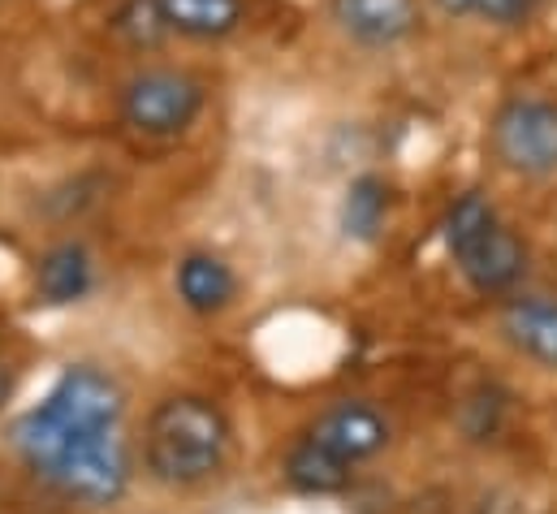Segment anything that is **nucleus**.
Segmentation results:
<instances>
[{"mask_svg":"<svg viewBox=\"0 0 557 514\" xmlns=\"http://www.w3.org/2000/svg\"><path fill=\"white\" fill-rule=\"evenodd\" d=\"M122 415H126V389L117 386V377L78 364L65 368L57 386L44 393V402L13 424V450L35 476H44L65 450L96 437H113Z\"/></svg>","mask_w":557,"mask_h":514,"instance_id":"obj_1","label":"nucleus"},{"mask_svg":"<svg viewBox=\"0 0 557 514\" xmlns=\"http://www.w3.org/2000/svg\"><path fill=\"white\" fill-rule=\"evenodd\" d=\"M230 454V419L212 397L173 393L143 424V467L164 489L208 485Z\"/></svg>","mask_w":557,"mask_h":514,"instance_id":"obj_2","label":"nucleus"},{"mask_svg":"<svg viewBox=\"0 0 557 514\" xmlns=\"http://www.w3.org/2000/svg\"><path fill=\"white\" fill-rule=\"evenodd\" d=\"M208 87L182 65H143L122 83V122L143 138H177L199 122Z\"/></svg>","mask_w":557,"mask_h":514,"instance_id":"obj_3","label":"nucleus"},{"mask_svg":"<svg viewBox=\"0 0 557 514\" xmlns=\"http://www.w3.org/2000/svg\"><path fill=\"white\" fill-rule=\"evenodd\" d=\"M488 147L497 164L519 178L557 173V100L510 96L488 122Z\"/></svg>","mask_w":557,"mask_h":514,"instance_id":"obj_4","label":"nucleus"},{"mask_svg":"<svg viewBox=\"0 0 557 514\" xmlns=\"http://www.w3.org/2000/svg\"><path fill=\"white\" fill-rule=\"evenodd\" d=\"M39 480H48L61 498L83 502V506H113L126 489H131V450L126 441L113 437H96L83 441L74 450H65Z\"/></svg>","mask_w":557,"mask_h":514,"instance_id":"obj_5","label":"nucleus"},{"mask_svg":"<svg viewBox=\"0 0 557 514\" xmlns=\"http://www.w3.org/2000/svg\"><path fill=\"white\" fill-rule=\"evenodd\" d=\"M324 13L350 44L376 52L416 39L423 26L419 0H324Z\"/></svg>","mask_w":557,"mask_h":514,"instance_id":"obj_6","label":"nucleus"},{"mask_svg":"<svg viewBox=\"0 0 557 514\" xmlns=\"http://www.w3.org/2000/svg\"><path fill=\"white\" fill-rule=\"evenodd\" d=\"M307 441L324 445L329 454H337L342 463L355 467L363 458H376L389 445V424L368 402H337V406H329V411H320L311 419Z\"/></svg>","mask_w":557,"mask_h":514,"instance_id":"obj_7","label":"nucleus"},{"mask_svg":"<svg viewBox=\"0 0 557 514\" xmlns=\"http://www.w3.org/2000/svg\"><path fill=\"white\" fill-rule=\"evenodd\" d=\"M449 259L471 281V290H480V294H510L519 285L523 268H528V247H523V238L506 221H493L475 243H467L458 256Z\"/></svg>","mask_w":557,"mask_h":514,"instance_id":"obj_8","label":"nucleus"},{"mask_svg":"<svg viewBox=\"0 0 557 514\" xmlns=\"http://www.w3.org/2000/svg\"><path fill=\"white\" fill-rule=\"evenodd\" d=\"M506 342L541 368H557V298L549 294H515L502 307Z\"/></svg>","mask_w":557,"mask_h":514,"instance_id":"obj_9","label":"nucleus"},{"mask_svg":"<svg viewBox=\"0 0 557 514\" xmlns=\"http://www.w3.org/2000/svg\"><path fill=\"white\" fill-rule=\"evenodd\" d=\"M169 35L190 44H221L243 30L247 0H156Z\"/></svg>","mask_w":557,"mask_h":514,"instance_id":"obj_10","label":"nucleus"},{"mask_svg":"<svg viewBox=\"0 0 557 514\" xmlns=\"http://www.w3.org/2000/svg\"><path fill=\"white\" fill-rule=\"evenodd\" d=\"M96 285V259L83 243H57L35 264V294L48 307H70L83 303Z\"/></svg>","mask_w":557,"mask_h":514,"instance_id":"obj_11","label":"nucleus"},{"mask_svg":"<svg viewBox=\"0 0 557 514\" xmlns=\"http://www.w3.org/2000/svg\"><path fill=\"white\" fill-rule=\"evenodd\" d=\"M173 285H177V298H182L195 316H216V311H225V307L234 303V294H238L234 268L221 256H212V252H190V256L177 264Z\"/></svg>","mask_w":557,"mask_h":514,"instance_id":"obj_12","label":"nucleus"},{"mask_svg":"<svg viewBox=\"0 0 557 514\" xmlns=\"http://www.w3.org/2000/svg\"><path fill=\"white\" fill-rule=\"evenodd\" d=\"M285 480L298 489V493H311V498H329V493H342L350 485V463H342L337 454H329L324 445L315 441H298L289 454H285Z\"/></svg>","mask_w":557,"mask_h":514,"instance_id":"obj_13","label":"nucleus"},{"mask_svg":"<svg viewBox=\"0 0 557 514\" xmlns=\"http://www.w3.org/2000/svg\"><path fill=\"white\" fill-rule=\"evenodd\" d=\"M385 212H389V186L376 173H363L346 186L342 225L350 238H376V230L385 225Z\"/></svg>","mask_w":557,"mask_h":514,"instance_id":"obj_14","label":"nucleus"},{"mask_svg":"<svg viewBox=\"0 0 557 514\" xmlns=\"http://www.w3.org/2000/svg\"><path fill=\"white\" fill-rule=\"evenodd\" d=\"M493 221H502L497 217V208L480 195V191H467V195H458L454 204H449V212H445V221H441V238H445V252L449 256H458L467 243H475Z\"/></svg>","mask_w":557,"mask_h":514,"instance_id":"obj_15","label":"nucleus"},{"mask_svg":"<svg viewBox=\"0 0 557 514\" xmlns=\"http://www.w3.org/2000/svg\"><path fill=\"white\" fill-rule=\"evenodd\" d=\"M445 17H475L484 26H528L545 0H432Z\"/></svg>","mask_w":557,"mask_h":514,"instance_id":"obj_16","label":"nucleus"},{"mask_svg":"<svg viewBox=\"0 0 557 514\" xmlns=\"http://www.w3.org/2000/svg\"><path fill=\"white\" fill-rule=\"evenodd\" d=\"M113 30L131 48H139V52H151L164 39H173L169 26H164V17H160V9H156V0H122L117 13H113Z\"/></svg>","mask_w":557,"mask_h":514,"instance_id":"obj_17","label":"nucleus"},{"mask_svg":"<svg viewBox=\"0 0 557 514\" xmlns=\"http://www.w3.org/2000/svg\"><path fill=\"white\" fill-rule=\"evenodd\" d=\"M9 397H13V368H9V359L0 355V411H4Z\"/></svg>","mask_w":557,"mask_h":514,"instance_id":"obj_18","label":"nucleus"}]
</instances>
